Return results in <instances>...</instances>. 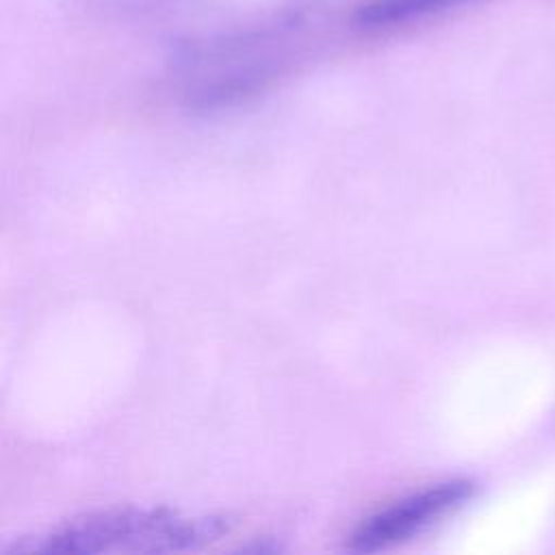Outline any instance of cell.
<instances>
[{
  "mask_svg": "<svg viewBox=\"0 0 555 555\" xmlns=\"http://www.w3.org/2000/svg\"><path fill=\"white\" fill-rule=\"evenodd\" d=\"M228 525L219 518H189L169 509H108L74 518L7 553H160L215 540Z\"/></svg>",
  "mask_w": 555,
  "mask_h": 555,
  "instance_id": "cell-2",
  "label": "cell"
},
{
  "mask_svg": "<svg viewBox=\"0 0 555 555\" xmlns=\"http://www.w3.org/2000/svg\"><path fill=\"white\" fill-rule=\"evenodd\" d=\"M301 13L280 15L269 24L230 35L189 41L180 48V74L189 98L225 102L262 87L288 56Z\"/></svg>",
  "mask_w": 555,
  "mask_h": 555,
  "instance_id": "cell-1",
  "label": "cell"
},
{
  "mask_svg": "<svg viewBox=\"0 0 555 555\" xmlns=\"http://www.w3.org/2000/svg\"><path fill=\"white\" fill-rule=\"evenodd\" d=\"M481 2L488 0H366L353 11V24L362 30H395Z\"/></svg>",
  "mask_w": 555,
  "mask_h": 555,
  "instance_id": "cell-4",
  "label": "cell"
},
{
  "mask_svg": "<svg viewBox=\"0 0 555 555\" xmlns=\"http://www.w3.org/2000/svg\"><path fill=\"white\" fill-rule=\"evenodd\" d=\"M473 483L451 479L412 492L362 520L349 535L351 551H379L401 544L436 525L473 496Z\"/></svg>",
  "mask_w": 555,
  "mask_h": 555,
  "instance_id": "cell-3",
  "label": "cell"
}]
</instances>
